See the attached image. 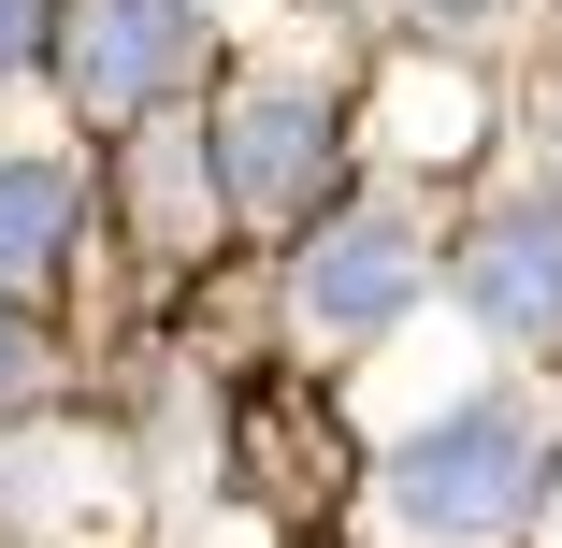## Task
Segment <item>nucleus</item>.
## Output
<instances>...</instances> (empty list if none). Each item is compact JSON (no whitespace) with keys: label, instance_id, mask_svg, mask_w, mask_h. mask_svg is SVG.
I'll use <instances>...</instances> for the list:
<instances>
[{"label":"nucleus","instance_id":"nucleus-1","mask_svg":"<svg viewBox=\"0 0 562 548\" xmlns=\"http://www.w3.org/2000/svg\"><path fill=\"white\" fill-rule=\"evenodd\" d=\"M533 491V418L519 404H462V418H418L390 448V519L432 548H491Z\"/></svg>","mask_w":562,"mask_h":548},{"label":"nucleus","instance_id":"nucleus-2","mask_svg":"<svg viewBox=\"0 0 562 548\" xmlns=\"http://www.w3.org/2000/svg\"><path fill=\"white\" fill-rule=\"evenodd\" d=\"M418 303V232L404 216H347L303 246V333H390Z\"/></svg>","mask_w":562,"mask_h":548},{"label":"nucleus","instance_id":"nucleus-3","mask_svg":"<svg viewBox=\"0 0 562 548\" xmlns=\"http://www.w3.org/2000/svg\"><path fill=\"white\" fill-rule=\"evenodd\" d=\"M173 72H188V0H87V15H72L87 116H131V101H159Z\"/></svg>","mask_w":562,"mask_h":548},{"label":"nucleus","instance_id":"nucleus-4","mask_svg":"<svg viewBox=\"0 0 562 548\" xmlns=\"http://www.w3.org/2000/svg\"><path fill=\"white\" fill-rule=\"evenodd\" d=\"M462 303L491 317V333H562V202L491 216L476 260H462Z\"/></svg>","mask_w":562,"mask_h":548},{"label":"nucleus","instance_id":"nucleus-5","mask_svg":"<svg viewBox=\"0 0 562 548\" xmlns=\"http://www.w3.org/2000/svg\"><path fill=\"white\" fill-rule=\"evenodd\" d=\"M216 145H232V202H246V216H289V202L317 188V159H331V116H317L303 87H260V101L216 116Z\"/></svg>","mask_w":562,"mask_h":548},{"label":"nucleus","instance_id":"nucleus-6","mask_svg":"<svg viewBox=\"0 0 562 548\" xmlns=\"http://www.w3.org/2000/svg\"><path fill=\"white\" fill-rule=\"evenodd\" d=\"M58 232H72V188L58 174H0V289H30L58 260Z\"/></svg>","mask_w":562,"mask_h":548},{"label":"nucleus","instance_id":"nucleus-7","mask_svg":"<svg viewBox=\"0 0 562 548\" xmlns=\"http://www.w3.org/2000/svg\"><path fill=\"white\" fill-rule=\"evenodd\" d=\"M390 145H418V159L476 145V87H432V72H404V87H390Z\"/></svg>","mask_w":562,"mask_h":548},{"label":"nucleus","instance_id":"nucleus-8","mask_svg":"<svg viewBox=\"0 0 562 548\" xmlns=\"http://www.w3.org/2000/svg\"><path fill=\"white\" fill-rule=\"evenodd\" d=\"M188 174H202V159H188V131H159V145H145V202H159V216H188Z\"/></svg>","mask_w":562,"mask_h":548},{"label":"nucleus","instance_id":"nucleus-9","mask_svg":"<svg viewBox=\"0 0 562 548\" xmlns=\"http://www.w3.org/2000/svg\"><path fill=\"white\" fill-rule=\"evenodd\" d=\"M30 44H44V0H0V72H15Z\"/></svg>","mask_w":562,"mask_h":548},{"label":"nucleus","instance_id":"nucleus-10","mask_svg":"<svg viewBox=\"0 0 562 548\" xmlns=\"http://www.w3.org/2000/svg\"><path fill=\"white\" fill-rule=\"evenodd\" d=\"M432 15H491V0H432Z\"/></svg>","mask_w":562,"mask_h":548},{"label":"nucleus","instance_id":"nucleus-11","mask_svg":"<svg viewBox=\"0 0 562 548\" xmlns=\"http://www.w3.org/2000/svg\"><path fill=\"white\" fill-rule=\"evenodd\" d=\"M0 361H15V347H0Z\"/></svg>","mask_w":562,"mask_h":548}]
</instances>
